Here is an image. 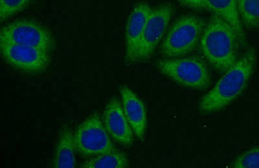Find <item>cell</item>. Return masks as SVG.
<instances>
[{"label": "cell", "mask_w": 259, "mask_h": 168, "mask_svg": "<svg viewBox=\"0 0 259 168\" xmlns=\"http://www.w3.org/2000/svg\"><path fill=\"white\" fill-rule=\"evenodd\" d=\"M256 62V50L249 48L203 96L199 103L201 114L206 115L221 111L239 97L248 84Z\"/></svg>", "instance_id": "1"}, {"label": "cell", "mask_w": 259, "mask_h": 168, "mask_svg": "<svg viewBox=\"0 0 259 168\" xmlns=\"http://www.w3.org/2000/svg\"><path fill=\"white\" fill-rule=\"evenodd\" d=\"M119 93L122 109L127 121L136 137L143 141L147 126V111L144 103L137 94L124 85L120 86Z\"/></svg>", "instance_id": "11"}, {"label": "cell", "mask_w": 259, "mask_h": 168, "mask_svg": "<svg viewBox=\"0 0 259 168\" xmlns=\"http://www.w3.org/2000/svg\"><path fill=\"white\" fill-rule=\"evenodd\" d=\"M129 160L125 153L115 150L85 160L80 165L83 168H126Z\"/></svg>", "instance_id": "14"}, {"label": "cell", "mask_w": 259, "mask_h": 168, "mask_svg": "<svg viewBox=\"0 0 259 168\" xmlns=\"http://www.w3.org/2000/svg\"><path fill=\"white\" fill-rule=\"evenodd\" d=\"M156 67L162 75L180 86L195 90H203L209 86V71L205 62L199 58L159 60Z\"/></svg>", "instance_id": "4"}, {"label": "cell", "mask_w": 259, "mask_h": 168, "mask_svg": "<svg viewBox=\"0 0 259 168\" xmlns=\"http://www.w3.org/2000/svg\"><path fill=\"white\" fill-rule=\"evenodd\" d=\"M186 8L194 9H206V0H178Z\"/></svg>", "instance_id": "18"}, {"label": "cell", "mask_w": 259, "mask_h": 168, "mask_svg": "<svg viewBox=\"0 0 259 168\" xmlns=\"http://www.w3.org/2000/svg\"><path fill=\"white\" fill-rule=\"evenodd\" d=\"M76 151L74 133L66 126L62 129L58 139L53 156V167L74 168L76 167Z\"/></svg>", "instance_id": "13"}, {"label": "cell", "mask_w": 259, "mask_h": 168, "mask_svg": "<svg viewBox=\"0 0 259 168\" xmlns=\"http://www.w3.org/2000/svg\"><path fill=\"white\" fill-rule=\"evenodd\" d=\"M152 9L149 4L140 3L135 6L127 20L125 29L126 64H133L139 43Z\"/></svg>", "instance_id": "10"}, {"label": "cell", "mask_w": 259, "mask_h": 168, "mask_svg": "<svg viewBox=\"0 0 259 168\" xmlns=\"http://www.w3.org/2000/svg\"><path fill=\"white\" fill-rule=\"evenodd\" d=\"M102 119L108 134L115 142L125 147L132 146L134 141L133 130L118 99L112 98L108 101Z\"/></svg>", "instance_id": "9"}, {"label": "cell", "mask_w": 259, "mask_h": 168, "mask_svg": "<svg viewBox=\"0 0 259 168\" xmlns=\"http://www.w3.org/2000/svg\"><path fill=\"white\" fill-rule=\"evenodd\" d=\"M240 42L234 28L217 15L205 25L200 38V49L210 66L224 73L238 61Z\"/></svg>", "instance_id": "2"}, {"label": "cell", "mask_w": 259, "mask_h": 168, "mask_svg": "<svg viewBox=\"0 0 259 168\" xmlns=\"http://www.w3.org/2000/svg\"><path fill=\"white\" fill-rule=\"evenodd\" d=\"M31 0H0V20H4L13 17L29 4Z\"/></svg>", "instance_id": "16"}, {"label": "cell", "mask_w": 259, "mask_h": 168, "mask_svg": "<svg viewBox=\"0 0 259 168\" xmlns=\"http://www.w3.org/2000/svg\"><path fill=\"white\" fill-rule=\"evenodd\" d=\"M0 43L27 46L52 52L55 48L52 34L33 21L20 20L2 27Z\"/></svg>", "instance_id": "6"}, {"label": "cell", "mask_w": 259, "mask_h": 168, "mask_svg": "<svg viewBox=\"0 0 259 168\" xmlns=\"http://www.w3.org/2000/svg\"><path fill=\"white\" fill-rule=\"evenodd\" d=\"M0 52L9 65L27 74L45 72L51 62L50 52L27 46L0 43Z\"/></svg>", "instance_id": "7"}, {"label": "cell", "mask_w": 259, "mask_h": 168, "mask_svg": "<svg viewBox=\"0 0 259 168\" xmlns=\"http://www.w3.org/2000/svg\"><path fill=\"white\" fill-rule=\"evenodd\" d=\"M206 9L228 22L235 29L242 47L246 45V35L238 12L237 0H206Z\"/></svg>", "instance_id": "12"}, {"label": "cell", "mask_w": 259, "mask_h": 168, "mask_svg": "<svg viewBox=\"0 0 259 168\" xmlns=\"http://www.w3.org/2000/svg\"><path fill=\"white\" fill-rule=\"evenodd\" d=\"M235 168H259V146L244 152L233 164Z\"/></svg>", "instance_id": "17"}, {"label": "cell", "mask_w": 259, "mask_h": 168, "mask_svg": "<svg viewBox=\"0 0 259 168\" xmlns=\"http://www.w3.org/2000/svg\"><path fill=\"white\" fill-rule=\"evenodd\" d=\"M205 25V20L198 16H183L171 27L161 45V52L167 59L186 56L198 45Z\"/></svg>", "instance_id": "3"}, {"label": "cell", "mask_w": 259, "mask_h": 168, "mask_svg": "<svg viewBox=\"0 0 259 168\" xmlns=\"http://www.w3.org/2000/svg\"><path fill=\"white\" fill-rule=\"evenodd\" d=\"M172 15L173 8L170 4L152 9L139 43L134 63L150 59L163 38Z\"/></svg>", "instance_id": "8"}, {"label": "cell", "mask_w": 259, "mask_h": 168, "mask_svg": "<svg viewBox=\"0 0 259 168\" xmlns=\"http://www.w3.org/2000/svg\"><path fill=\"white\" fill-rule=\"evenodd\" d=\"M76 151L85 157H94L117 150L100 116L92 115L74 132Z\"/></svg>", "instance_id": "5"}, {"label": "cell", "mask_w": 259, "mask_h": 168, "mask_svg": "<svg viewBox=\"0 0 259 168\" xmlns=\"http://www.w3.org/2000/svg\"><path fill=\"white\" fill-rule=\"evenodd\" d=\"M242 25L249 29H259V0H237Z\"/></svg>", "instance_id": "15"}]
</instances>
